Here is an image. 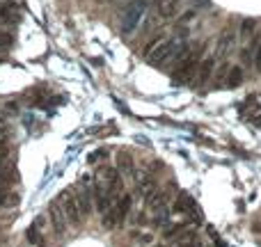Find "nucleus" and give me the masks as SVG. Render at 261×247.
Instances as JSON below:
<instances>
[{
    "label": "nucleus",
    "instance_id": "f257e3e1",
    "mask_svg": "<svg viewBox=\"0 0 261 247\" xmlns=\"http://www.w3.org/2000/svg\"><path fill=\"white\" fill-rule=\"evenodd\" d=\"M149 2L151 0H130L129 5L119 14V32L122 35H133L149 16Z\"/></svg>",
    "mask_w": 261,
    "mask_h": 247
},
{
    "label": "nucleus",
    "instance_id": "f03ea898",
    "mask_svg": "<svg viewBox=\"0 0 261 247\" xmlns=\"http://www.w3.org/2000/svg\"><path fill=\"white\" fill-rule=\"evenodd\" d=\"M186 41L177 39V37H170V39H163L158 41L151 51H149V62L154 66H165L167 62H172V60H177L179 51L184 48Z\"/></svg>",
    "mask_w": 261,
    "mask_h": 247
},
{
    "label": "nucleus",
    "instance_id": "7ed1b4c3",
    "mask_svg": "<svg viewBox=\"0 0 261 247\" xmlns=\"http://www.w3.org/2000/svg\"><path fill=\"white\" fill-rule=\"evenodd\" d=\"M60 206H62V211H65L69 224H73L78 229L80 222H83V211H80V206H78V201H76V194L65 190V192L60 194Z\"/></svg>",
    "mask_w": 261,
    "mask_h": 247
},
{
    "label": "nucleus",
    "instance_id": "20e7f679",
    "mask_svg": "<svg viewBox=\"0 0 261 247\" xmlns=\"http://www.w3.org/2000/svg\"><path fill=\"white\" fill-rule=\"evenodd\" d=\"M135 192L140 197H144V199H149L156 192V181L149 172H144V170L135 172Z\"/></svg>",
    "mask_w": 261,
    "mask_h": 247
},
{
    "label": "nucleus",
    "instance_id": "39448f33",
    "mask_svg": "<svg viewBox=\"0 0 261 247\" xmlns=\"http://www.w3.org/2000/svg\"><path fill=\"white\" fill-rule=\"evenodd\" d=\"M73 194H76V201H78V206H80L83 215L87 218L89 213H92V208H94V192H92V188H89L87 183H83V185H78V188L73 190Z\"/></svg>",
    "mask_w": 261,
    "mask_h": 247
},
{
    "label": "nucleus",
    "instance_id": "423d86ee",
    "mask_svg": "<svg viewBox=\"0 0 261 247\" xmlns=\"http://www.w3.org/2000/svg\"><path fill=\"white\" fill-rule=\"evenodd\" d=\"M48 218H51V224H53L55 234H58V236L65 234L66 222H69V220H66V215H65V211H62L60 201H53V204H51V208H48Z\"/></svg>",
    "mask_w": 261,
    "mask_h": 247
},
{
    "label": "nucleus",
    "instance_id": "0eeeda50",
    "mask_svg": "<svg viewBox=\"0 0 261 247\" xmlns=\"http://www.w3.org/2000/svg\"><path fill=\"white\" fill-rule=\"evenodd\" d=\"M18 14H21V7H18L14 0H5V2H0V18H2V21H7V23H9L12 18L16 21Z\"/></svg>",
    "mask_w": 261,
    "mask_h": 247
},
{
    "label": "nucleus",
    "instance_id": "6e6552de",
    "mask_svg": "<svg viewBox=\"0 0 261 247\" xmlns=\"http://www.w3.org/2000/svg\"><path fill=\"white\" fill-rule=\"evenodd\" d=\"M94 177H96V181L103 183V185H115V183H119V174L113 167H99Z\"/></svg>",
    "mask_w": 261,
    "mask_h": 247
},
{
    "label": "nucleus",
    "instance_id": "1a4fd4ad",
    "mask_svg": "<svg viewBox=\"0 0 261 247\" xmlns=\"http://www.w3.org/2000/svg\"><path fill=\"white\" fill-rule=\"evenodd\" d=\"M130 201H133V197H130L129 192L117 197V224H122L126 220V215H129V211H130Z\"/></svg>",
    "mask_w": 261,
    "mask_h": 247
},
{
    "label": "nucleus",
    "instance_id": "9d476101",
    "mask_svg": "<svg viewBox=\"0 0 261 247\" xmlns=\"http://www.w3.org/2000/svg\"><path fill=\"white\" fill-rule=\"evenodd\" d=\"M42 229H44V224H42V218L37 220L32 227L28 229V241L32 243L35 247H42L44 245V234H42Z\"/></svg>",
    "mask_w": 261,
    "mask_h": 247
},
{
    "label": "nucleus",
    "instance_id": "9b49d317",
    "mask_svg": "<svg viewBox=\"0 0 261 247\" xmlns=\"http://www.w3.org/2000/svg\"><path fill=\"white\" fill-rule=\"evenodd\" d=\"M234 44V32L229 28L225 30V32H222V35H220V41H218V58H225L227 55V51H229V46H232Z\"/></svg>",
    "mask_w": 261,
    "mask_h": 247
},
{
    "label": "nucleus",
    "instance_id": "f8f14e48",
    "mask_svg": "<svg viewBox=\"0 0 261 247\" xmlns=\"http://www.w3.org/2000/svg\"><path fill=\"white\" fill-rule=\"evenodd\" d=\"M177 5L179 0H158V16L170 18L177 14Z\"/></svg>",
    "mask_w": 261,
    "mask_h": 247
},
{
    "label": "nucleus",
    "instance_id": "ddd939ff",
    "mask_svg": "<svg viewBox=\"0 0 261 247\" xmlns=\"http://www.w3.org/2000/svg\"><path fill=\"white\" fill-rule=\"evenodd\" d=\"M213 58H206L202 62V66H199V73H197V85H204V82L211 78V71H213Z\"/></svg>",
    "mask_w": 261,
    "mask_h": 247
},
{
    "label": "nucleus",
    "instance_id": "4468645a",
    "mask_svg": "<svg viewBox=\"0 0 261 247\" xmlns=\"http://www.w3.org/2000/svg\"><path fill=\"white\" fill-rule=\"evenodd\" d=\"M243 82V71L241 66H232V69L227 71V87H238Z\"/></svg>",
    "mask_w": 261,
    "mask_h": 247
},
{
    "label": "nucleus",
    "instance_id": "2eb2a0df",
    "mask_svg": "<svg viewBox=\"0 0 261 247\" xmlns=\"http://www.w3.org/2000/svg\"><path fill=\"white\" fill-rule=\"evenodd\" d=\"M18 204V194H14L12 190L0 188V206H16Z\"/></svg>",
    "mask_w": 261,
    "mask_h": 247
},
{
    "label": "nucleus",
    "instance_id": "dca6fc26",
    "mask_svg": "<svg viewBox=\"0 0 261 247\" xmlns=\"http://www.w3.org/2000/svg\"><path fill=\"white\" fill-rule=\"evenodd\" d=\"M177 245L179 247H199V241H197L195 231H188V234H184L181 238H177Z\"/></svg>",
    "mask_w": 261,
    "mask_h": 247
},
{
    "label": "nucleus",
    "instance_id": "f3484780",
    "mask_svg": "<svg viewBox=\"0 0 261 247\" xmlns=\"http://www.w3.org/2000/svg\"><path fill=\"white\" fill-rule=\"evenodd\" d=\"M252 32H255V21H243V25H241V41H248Z\"/></svg>",
    "mask_w": 261,
    "mask_h": 247
},
{
    "label": "nucleus",
    "instance_id": "a211bd4d",
    "mask_svg": "<svg viewBox=\"0 0 261 247\" xmlns=\"http://www.w3.org/2000/svg\"><path fill=\"white\" fill-rule=\"evenodd\" d=\"M133 241H137V245H147V243L154 241V236L147 234V231H133Z\"/></svg>",
    "mask_w": 261,
    "mask_h": 247
},
{
    "label": "nucleus",
    "instance_id": "6ab92c4d",
    "mask_svg": "<svg viewBox=\"0 0 261 247\" xmlns=\"http://www.w3.org/2000/svg\"><path fill=\"white\" fill-rule=\"evenodd\" d=\"M119 165L124 167V172H133V160L129 153H119Z\"/></svg>",
    "mask_w": 261,
    "mask_h": 247
},
{
    "label": "nucleus",
    "instance_id": "aec40b11",
    "mask_svg": "<svg viewBox=\"0 0 261 247\" xmlns=\"http://www.w3.org/2000/svg\"><path fill=\"white\" fill-rule=\"evenodd\" d=\"M9 137V126H7V122L5 119H0V144Z\"/></svg>",
    "mask_w": 261,
    "mask_h": 247
},
{
    "label": "nucleus",
    "instance_id": "412c9836",
    "mask_svg": "<svg viewBox=\"0 0 261 247\" xmlns=\"http://www.w3.org/2000/svg\"><path fill=\"white\" fill-rule=\"evenodd\" d=\"M186 229V224H177V227H167L165 229V236L170 238V236H177V234H181V231Z\"/></svg>",
    "mask_w": 261,
    "mask_h": 247
},
{
    "label": "nucleus",
    "instance_id": "4be33fe9",
    "mask_svg": "<svg viewBox=\"0 0 261 247\" xmlns=\"http://www.w3.org/2000/svg\"><path fill=\"white\" fill-rule=\"evenodd\" d=\"M12 46V37L7 32H0V48H9Z\"/></svg>",
    "mask_w": 261,
    "mask_h": 247
},
{
    "label": "nucleus",
    "instance_id": "5701e85b",
    "mask_svg": "<svg viewBox=\"0 0 261 247\" xmlns=\"http://www.w3.org/2000/svg\"><path fill=\"white\" fill-rule=\"evenodd\" d=\"M255 66L261 73V44H257V53H255Z\"/></svg>",
    "mask_w": 261,
    "mask_h": 247
},
{
    "label": "nucleus",
    "instance_id": "b1692460",
    "mask_svg": "<svg viewBox=\"0 0 261 247\" xmlns=\"http://www.w3.org/2000/svg\"><path fill=\"white\" fill-rule=\"evenodd\" d=\"M14 174L12 172H0V183H5V181H12Z\"/></svg>",
    "mask_w": 261,
    "mask_h": 247
},
{
    "label": "nucleus",
    "instance_id": "393cba45",
    "mask_svg": "<svg viewBox=\"0 0 261 247\" xmlns=\"http://www.w3.org/2000/svg\"><path fill=\"white\" fill-rule=\"evenodd\" d=\"M7 153H9V151H7V147H2V144H0V160H5Z\"/></svg>",
    "mask_w": 261,
    "mask_h": 247
},
{
    "label": "nucleus",
    "instance_id": "a878e982",
    "mask_svg": "<svg viewBox=\"0 0 261 247\" xmlns=\"http://www.w3.org/2000/svg\"><path fill=\"white\" fill-rule=\"evenodd\" d=\"M154 247H167V245H154Z\"/></svg>",
    "mask_w": 261,
    "mask_h": 247
}]
</instances>
